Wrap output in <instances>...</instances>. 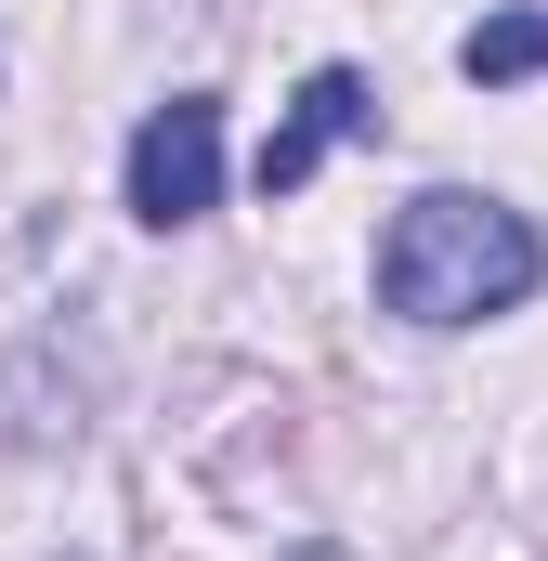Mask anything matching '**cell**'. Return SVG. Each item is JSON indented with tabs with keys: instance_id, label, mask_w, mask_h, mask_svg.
Segmentation results:
<instances>
[{
	"instance_id": "1",
	"label": "cell",
	"mask_w": 548,
	"mask_h": 561,
	"mask_svg": "<svg viewBox=\"0 0 548 561\" xmlns=\"http://www.w3.org/2000/svg\"><path fill=\"white\" fill-rule=\"evenodd\" d=\"M548 275V236L510 196H470V183H431L392 209L379 236V300L406 327H483V313H523Z\"/></svg>"
},
{
	"instance_id": "2",
	"label": "cell",
	"mask_w": 548,
	"mask_h": 561,
	"mask_svg": "<svg viewBox=\"0 0 548 561\" xmlns=\"http://www.w3.org/2000/svg\"><path fill=\"white\" fill-rule=\"evenodd\" d=\"M222 209V105L209 92H170L157 118L132 131V222H209Z\"/></svg>"
},
{
	"instance_id": "3",
	"label": "cell",
	"mask_w": 548,
	"mask_h": 561,
	"mask_svg": "<svg viewBox=\"0 0 548 561\" xmlns=\"http://www.w3.org/2000/svg\"><path fill=\"white\" fill-rule=\"evenodd\" d=\"M366 131H379V92H366L353 66H313V79H300V105H287L274 144H262V196L313 183V157H327V144H366Z\"/></svg>"
},
{
	"instance_id": "4",
	"label": "cell",
	"mask_w": 548,
	"mask_h": 561,
	"mask_svg": "<svg viewBox=\"0 0 548 561\" xmlns=\"http://www.w3.org/2000/svg\"><path fill=\"white\" fill-rule=\"evenodd\" d=\"M457 66H470L483 92H510V79H548V0H523V13H483V26L457 39Z\"/></svg>"
},
{
	"instance_id": "5",
	"label": "cell",
	"mask_w": 548,
	"mask_h": 561,
	"mask_svg": "<svg viewBox=\"0 0 548 561\" xmlns=\"http://www.w3.org/2000/svg\"><path fill=\"white\" fill-rule=\"evenodd\" d=\"M300 561H340V549H300Z\"/></svg>"
}]
</instances>
